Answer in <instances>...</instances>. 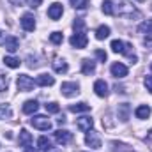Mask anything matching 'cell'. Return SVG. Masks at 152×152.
I'll list each match as a JSON object with an SVG mask.
<instances>
[{"label":"cell","instance_id":"obj_1","mask_svg":"<svg viewBox=\"0 0 152 152\" xmlns=\"http://www.w3.org/2000/svg\"><path fill=\"white\" fill-rule=\"evenodd\" d=\"M103 12L112 14V16H126V18L140 16V12L124 0H104L103 2Z\"/></svg>","mask_w":152,"mask_h":152},{"label":"cell","instance_id":"obj_2","mask_svg":"<svg viewBox=\"0 0 152 152\" xmlns=\"http://www.w3.org/2000/svg\"><path fill=\"white\" fill-rule=\"evenodd\" d=\"M110 48H112V51H115V53H122V55H126L133 64L138 62V57L134 55L133 46H131L129 42H124V41H120V39H115V41H112Z\"/></svg>","mask_w":152,"mask_h":152},{"label":"cell","instance_id":"obj_3","mask_svg":"<svg viewBox=\"0 0 152 152\" xmlns=\"http://www.w3.org/2000/svg\"><path fill=\"white\" fill-rule=\"evenodd\" d=\"M16 85H18V88H20L21 92H30V90L34 88L36 81H34L28 75H20L18 80H16Z\"/></svg>","mask_w":152,"mask_h":152},{"label":"cell","instance_id":"obj_4","mask_svg":"<svg viewBox=\"0 0 152 152\" xmlns=\"http://www.w3.org/2000/svg\"><path fill=\"white\" fill-rule=\"evenodd\" d=\"M30 124H32L36 129H41V131L51 129V122H50L48 117H44V115H36V117H32V118H30Z\"/></svg>","mask_w":152,"mask_h":152},{"label":"cell","instance_id":"obj_5","mask_svg":"<svg viewBox=\"0 0 152 152\" xmlns=\"http://www.w3.org/2000/svg\"><path fill=\"white\" fill-rule=\"evenodd\" d=\"M60 90H62V94L66 97H75V96L80 94V85L75 83V81H66V83H62Z\"/></svg>","mask_w":152,"mask_h":152},{"label":"cell","instance_id":"obj_6","mask_svg":"<svg viewBox=\"0 0 152 152\" xmlns=\"http://www.w3.org/2000/svg\"><path fill=\"white\" fill-rule=\"evenodd\" d=\"M69 42H71V46H73V48L81 50V48H85V46H87L88 39H87V34H85V32H75V36H71Z\"/></svg>","mask_w":152,"mask_h":152},{"label":"cell","instance_id":"obj_7","mask_svg":"<svg viewBox=\"0 0 152 152\" xmlns=\"http://www.w3.org/2000/svg\"><path fill=\"white\" fill-rule=\"evenodd\" d=\"M55 140L60 145H67V143L73 142V133H69L66 129H58V131H55Z\"/></svg>","mask_w":152,"mask_h":152},{"label":"cell","instance_id":"obj_8","mask_svg":"<svg viewBox=\"0 0 152 152\" xmlns=\"http://www.w3.org/2000/svg\"><path fill=\"white\" fill-rule=\"evenodd\" d=\"M85 143L90 147V149H101V138L97 136V133H94V131H88L87 133V136H85Z\"/></svg>","mask_w":152,"mask_h":152},{"label":"cell","instance_id":"obj_9","mask_svg":"<svg viewBox=\"0 0 152 152\" xmlns=\"http://www.w3.org/2000/svg\"><path fill=\"white\" fill-rule=\"evenodd\" d=\"M20 23H21L23 30H27V32H32L36 28V18L32 14H23L21 20H20Z\"/></svg>","mask_w":152,"mask_h":152},{"label":"cell","instance_id":"obj_10","mask_svg":"<svg viewBox=\"0 0 152 152\" xmlns=\"http://www.w3.org/2000/svg\"><path fill=\"white\" fill-rule=\"evenodd\" d=\"M76 126H78V129H80L81 133H88V131L92 129V126H94V120H92L90 117H80L78 122H76Z\"/></svg>","mask_w":152,"mask_h":152},{"label":"cell","instance_id":"obj_11","mask_svg":"<svg viewBox=\"0 0 152 152\" xmlns=\"http://www.w3.org/2000/svg\"><path fill=\"white\" fill-rule=\"evenodd\" d=\"M62 12H64V7H62V4H58V2L51 4L50 9H48V16H50V20H58V18L62 16Z\"/></svg>","mask_w":152,"mask_h":152},{"label":"cell","instance_id":"obj_12","mask_svg":"<svg viewBox=\"0 0 152 152\" xmlns=\"http://www.w3.org/2000/svg\"><path fill=\"white\" fill-rule=\"evenodd\" d=\"M94 90H96V94H97L99 97H106V96H108V83H106L104 80H97V81L94 83Z\"/></svg>","mask_w":152,"mask_h":152},{"label":"cell","instance_id":"obj_13","mask_svg":"<svg viewBox=\"0 0 152 152\" xmlns=\"http://www.w3.org/2000/svg\"><path fill=\"white\" fill-rule=\"evenodd\" d=\"M112 75L115 78H124V76H127V67L122 62H115V64H112Z\"/></svg>","mask_w":152,"mask_h":152},{"label":"cell","instance_id":"obj_14","mask_svg":"<svg viewBox=\"0 0 152 152\" xmlns=\"http://www.w3.org/2000/svg\"><path fill=\"white\" fill-rule=\"evenodd\" d=\"M96 71V62L94 60H90V58H83L81 60V73L83 75H92Z\"/></svg>","mask_w":152,"mask_h":152},{"label":"cell","instance_id":"obj_15","mask_svg":"<svg viewBox=\"0 0 152 152\" xmlns=\"http://www.w3.org/2000/svg\"><path fill=\"white\" fill-rule=\"evenodd\" d=\"M110 147H112V151L113 152H133V147H129V145H126V143H122V142H110Z\"/></svg>","mask_w":152,"mask_h":152},{"label":"cell","instance_id":"obj_16","mask_svg":"<svg viewBox=\"0 0 152 152\" xmlns=\"http://www.w3.org/2000/svg\"><path fill=\"white\" fill-rule=\"evenodd\" d=\"M20 145L21 147H30L32 145V134L27 129H21L20 131Z\"/></svg>","mask_w":152,"mask_h":152},{"label":"cell","instance_id":"obj_17","mask_svg":"<svg viewBox=\"0 0 152 152\" xmlns=\"http://www.w3.org/2000/svg\"><path fill=\"white\" fill-rule=\"evenodd\" d=\"M129 112H131V106H129L127 103L118 104V118H120L122 122H127V118H129Z\"/></svg>","mask_w":152,"mask_h":152},{"label":"cell","instance_id":"obj_18","mask_svg":"<svg viewBox=\"0 0 152 152\" xmlns=\"http://www.w3.org/2000/svg\"><path fill=\"white\" fill-rule=\"evenodd\" d=\"M138 30H140L142 34H147V39H145V41H151L152 39V20L143 21V23L138 27Z\"/></svg>","mask_w":152,"mask_h":152},{"label":"cell","instance_id":"obj_19","mask_svg":"<svg viewBox=\"0 0 152 152\" xmlns=\"http://www.w3.org/2000/svg\"><path fill=\"white\" fill-rule=\"evenodd\" d=\"M36 83L41 85V87H51V85L55 83V78H53V76H50V75H41V76H37Z\"/></svg>","mask_w":152,"mask_h":152},{"label":"cell","instance_id":"obj_20","mask_svg":"<svg viewBox=\"0 0 152 152\" xmlns=\"http://www.w3.org/2000/svg\"><path fill=\"white\" fill-rule=\"evenodd\" d=\"M51 66H53V69L57 73H67V62L62 60V58H53Z\"/></svg>","mask_w":152,"mask_h":152},{"label":"cell","instance_id":"obj_21","mask_svg":"<svg viewBox=\"0 0 152 152\" xmlns=\"http://www.w3.org/2000/svg\"><path fill=\"white\" fill-rule=\"evenodd\" d=\"M37 108H39V103L37 101H34V99H30V101H27V103L23 104V113L32 115V113L37 112Z\"/></svg>","mask_w":152,"mask_h":152},{"label":"cell","instance_id":"obj_22","mask_svg":"<svg viewBox=\"0 0 152 152\" xmlns=\"http://www.w3.org/2000/svg\"><path fill=\"white\" fill-rule=\"evenodd\" d=\"M5 48H7V51L14 53V51L20 48V41H18V37H14V36L7 37V41H5Z\"/></svg>","mask_w":152,"mask_h":152},{"label":"cell","instance_id":"obj_23","mask_svg":"<svg viewBox=\"0 0 152 152\" xmlns=\"http://www.w3.org/2000/svg\"><path fill=\"white\" fill-rule=\"evenodd\" d=\"M69 110H71L73 113L88 112V110H90V104H87V103H78V104H71V106H69Z\"/></svg>","mask_w":152,"mask_h":152},{"label":"cell","instance_id":"obj_24","mask_svg":"<svg viewBox=\"0 0 152 152\" xmlns=\"http://www.w3.org/2000/svg\"><path fill=\"white\" fill-rule=\"evenodd\" d=\"M136 117L138 118H147L149 115H151V106H147V104H142V106H138L136 108Z\"/></svg>","mask_w":152,"mask_h":152},{"label":"cell","instance_id":"obj_25","mask_svg":"<svg viewBox=\"0 0 152 152\" xmlns=\"http://www.w3.org/2000/svg\"><path fill=\"white\" fill-rule=\"evenodd\" d=\"M108 36H110V27H106V25H101V27L96 30V37L99 39V41L106 39Z\"/></svg>","mask_w":152,"mask_h":152},{"label":"cell","instance_id":"obj_26","mask_svg":"<svg viewBox=\"0 0 152 152\" xmlns=\"http://www.w3.org/2000/svg\"><path fill=\"white\" fill-rule=\"evenodd\" d=\"M4 64L7 66V67H11V69H16V67H20V58H16V57H4Z\"/></svg>","mask_w":152,"mask_h":152},{"label":"cell","instance_id":"obj_27","mask_svg":"<svg viewBox=\"0 0 152 152\" xmlns=\"http://www.w3.org/2000/svg\"><path fill=\"white\" fill-rule=\"evenodd\" d=\"M37 145H39L41 151H50V149H51V143H50V140H48L46 136H41V138H39Z\"/></svg>","mask_w":152,"mask_h":152},{"label":"cell","instance_id":"obj_28","mask_svg":"<svg viewBox=\"0 0 152 152\" xmlns=\"http://www.w3.org/2000/svg\"><path fill=\"white\" fill-rule=\"evenodd\" d=\"M50 41H51L53 44H62V41H64L62 32H53V34L50 36Z\"/></svg>","mask_w":152,"mask_h":152},{"label":"cell","instance_id":"obj_29","mask_svg":"<svg viewBox=\"0 0 152 152\" xmlns=\"http://www.w3.org/2000/svg\"><path fill=\"white\" fill-rule=\"evenodd\" d=\"M44 106H46V112H48V113H58V112H60V106H58L57 103H46Z\"/></svg>","mask_w":152,"mask_h":152},{"label":"cell","instance_id":"obj_30","mask_svg":"<svg viewBox=\"0 0 152 152\" xmlns=\"http://www.w3.org/2000/svg\"><path fill=\"white\" fill-rule=\"evenodd\" d=\"M71 4L75 9H85L88 5V0H71Z\"/></svg>","mask_w":152,"mask_h":152},{"label":"cell","instance_id":"obj_31","mask_svg":"<svg viewBox=\"0 0 152 152\" xmlns=\"http://www.w3.org/2000/svg\"><path fill=\"white\" fill-rule=\"evenodd\" d=\"M73 27H75V32H83V28H85V21L78 18V20H75Z\"/></svg>","mask_w":152,"mask_h":152},{"label":"cell","instance_id":"obj_32","mask_svg":"<svg viewBox=\"0 0 152 152\" xmlns=\"http://www.w3.org/2000/svg\"><path fill=\"white\" fill-rule=\"evenodd\" d=\"M7 87H9V81H7V78H5V75H2V73H0V92L7 90Z\"/></svg>","mask_w":152,"mask_h":152},{"label":"cell","instance_id":"obj_33","mask_svg":"<svg viewBox=\"0 0 152 152\" xmlns=\"http://www.w3.org/2000/svg\"><path fill=\"white\" fill-rule=\"evenodd\" d=\"M4 117H11V108L9 106H0V118Z\"/></svg>","mask_w":152,"mask_h":152},{"label":"cell","instance_id":"obj_34","mask_svg":"<svg viewBox=\"0 0 152 152\" xmlns=\"http://www.w3.org/2000/svg\"><path fill=\"white\" fill-rule=\"evenodd\" d=\"M96 57L101 60V62H104L106 58H108V55H106V51H103V50H96Z\"/></svg>","mask_w":152,"mask_h":152},{"label":"cell","instance_id":"obj_35","mask_svg":"<svg viewBox=\"0 0 152 152\" xmlns=\"http://www.w3.org/2000/svg\"><path fill=\"white\" fill-rule=\"evenodd\" d=\"M143 83H145V87H147V90H149V92L152 94V76H147Z\"/></svg>","mask_w":152,"mask_h":152},{"label":"cell","instance_id":"obj_36","mask_svg":"<svg viewBox=\"0 0 152 152\" xmlns=\"http://www.w3.org/2000/svg\"><path fill=\"white\" fill-rule=\"evenodd\" d=\"M41 2H42V0H28V5H30V7H39Z\"/></svg>","mask_w":152,"mask_h":152},{"label":"cell","instance_id":"obj_37","mask_svg":"<svg viewBox=\"0 0 152 152\" xmlns=\"http://www.w3.org/2000/svg\"><path fill=\"white\" fill-rule=\"evenodd\" d=\"M5 41H7L5 32H2V30H0V46H2V44H5Z\"/></svg>","mask_w":152,"mask_h":152},{"label":"cell","instance_id":"obj_38","mask_svg":"<svg viewBox=\"0 0 152 152\" xmlns=\"http://www.w3.org/2000/svg\"><path fill=\"white\" fill-rule=\"evenodd\" d=\"M145 142H147L149 145H151V143H152V129H151V131H149V134L145 136Z\"/></svg>","mask_w":152,"mask_h":152},{"label":"cell","instance_id":"obj_39","mask_svg":"<svg viewBox=\"0 0 152 152\" xmlns=\"http://www.w3.org/2000/svg\"><path fill=\"white\" fill-rule=\"evenodd\" d=\"M9 2H11L12 5H23V2H25V0H9Z\"/></svg>","mask_w":152,"mask_h":152},{"label":"cell","instance_id":"obj_40","mask_svg":"<svg viewBox=\"0 0 152 152\" xmlns=\"http://www.w3.org/2000/svg\"><path fill=\"white\" fill-rule=\"evenodd\" d=\"M57 122H58V124H60V126H62V124H66V117H64V115H62V117H60V118H57Z\"/></svg>","mask_w":152,"mask_h":152},{"label":"cell","instance_id":"obj_41","mask_svg":"<svg viewBox=\"0 0 152 152\" xmlns=\"http://www.w3.org/2000/svg\"><path fill=\"white\" fill-rule=\"evenodd\" d=\"M25 152H37V151H34L32 147H27V149H25Z\"/></svg>","mask_w":152,"mask_h":152},{"label":"cell","instance_id":"obj_42","mask_svg":"<svg viewBox=\"0 0 152 152\" xmlns=\"http://www.w3.org/2000/svg\"><path fill=\"white\" fill-rule=\"evenodd\" d=\"M46 152H58V151H51V149H50V151H46Z\"/></svg>","mask_w":152,"mask_h":152},{"label":"cell","instance_id":"obj_43","mask_svg":"<svg viewBox=\"0 0 152 152\" xmlns=\"http://www.w3.org/2000/svg\"><path fill=\"white\" fill-rule=\"evenodd\" d=\"M136 2H145V0H136Z\"/></svg>","mask_w":152,"mask_h":152},{"label":"cell","instance_id":"obj_44","mask_svg":"<svg viewBox=\"0 0 152 152\" xmlns=\"http://www.w3.org/2000/svg\"><path fill=\"white\" fill-rule=\"evenodd\" d=\"M151 69H152V64H151Z\"/></svg>","mask_w":152,"mask_h":152}]
</instances>
